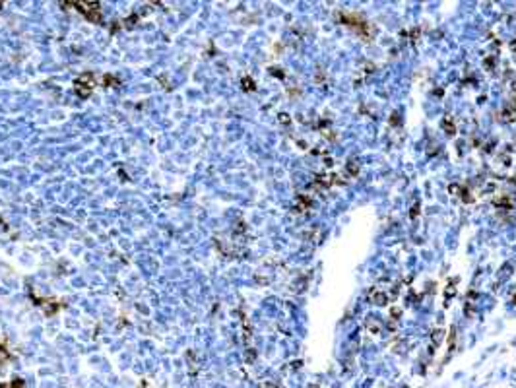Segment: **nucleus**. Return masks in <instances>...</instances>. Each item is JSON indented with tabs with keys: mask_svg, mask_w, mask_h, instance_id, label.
Wrapping results in <instances>:
<instances>
[{
	"mask_svg": "<svg viewBox=\"0 0 516 388\" xmlns=\"http://www.w3.org/2000/svg\"><path fill=\"white\" fill-rule=\"evenodd\" d=\"M338 18L342 20V24L344 26H348V28H352L357 35H361L363 39H371L373 35H375V30H373V26L363 18V16H359V14H352V12H342V14H338Z\"/></svg>",
	"mask_w": 516,
	"mask_h": 388,
	"instance_id": "obj_1",
	"label": "nucleus"
},
{
	"mask_svg": "<svg viewBox=\"0 0 516 388\" xmlns=\"http://www.w3.org/2000/svg\"><path fill=\"white\" fill-rule=\"evenodd\" d=\"M371 299H373L377 305H387L388 297L383 293V291H373V293H371Z\"/></svg>",
	"mask_w": 516,
	"mask_h": 388,
	"instance_id": "obj_2",
	"label": "nucleus"
},
{
	"mask_svg": "<svg viewBox=\"0 0 516 388\" xmlns=\"http://www.w3.org/2000/svg\"><path fill=\"white\" fill-rule=\"evenodd\" d=\"M443 129L447 130L449 134H452V132H454V125H452V121H451V119H449V117H447V119L443 121Z\"/></svg>",
	"mask_w": 516,
	"mask_h": 388,
	"instance_id": "obj_4",
	"label": "nucleus"
},
{
	"mask_svg": "<svg viewBox=\"0 0 516 388\" xmlns=\"http://www.w3.org/2000/svg\"><path fill=\"white\" fill-rule=\"evenodd\" d=\"M346 173L348 175H352V177H355L357 173H359V165H357V162H350L348 165H346Z\"/></svg>",
	"mask_w": 516,
	"mask_h": 388,
	"instance_id": "obj_3",
	"label": "nucleus"
}]
</instances>
